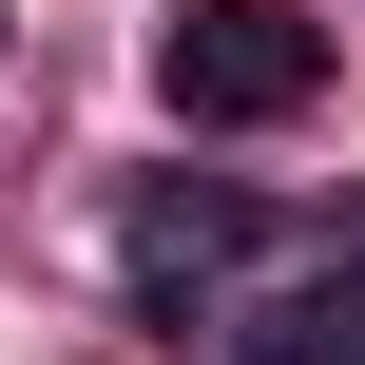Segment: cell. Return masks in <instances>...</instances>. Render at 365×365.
<instances>
[{
    "mask_svg": "<svg viewBox=\"0 0 365 365\" xmlns=\"http://www.w3.org/2000/svg\"><path fill=\"white\" fill-rule=\"evenodd\" d=\"M154 96H173V115H212V135H269V115H308V96H327V19H308V0H173Z\"/></svg>",
    "mask_w": 365,
    "mask_h": 365,
    "instance_id": "1",
    "label": "cell"
},
{
    "mask_svg": "<svg viewBox=\"0 0 365 365\" xmlns=\"http://www.w3.org/2000/svg\"><path fill=\"white\" fill-rule=\"evenodd\" d=\"M231 250H250V192H192V173H173V192H135V231H115V269H135V308H154V327H192V308L231 289Z\"/></svg>",
    "mask_w": 365,
    "mask_h": 365,
    "instance_id": "2",
    "label": "cell"
},
{
    "mask_svg": "<svg viewBox=\"0 0 365 365\" xmlns=\"http://www.w3.org/2000/svg\"><path fill=\"white\" fill-rule=\"evenodd\" d=\"M250 365H365V269H327V289H289V308L250 327Z\"/></svg>",
    "mask_w": 365,
    "mask_h": 365,
    "instance_id": "3",
    "label": "cell"
}]
</instances>
